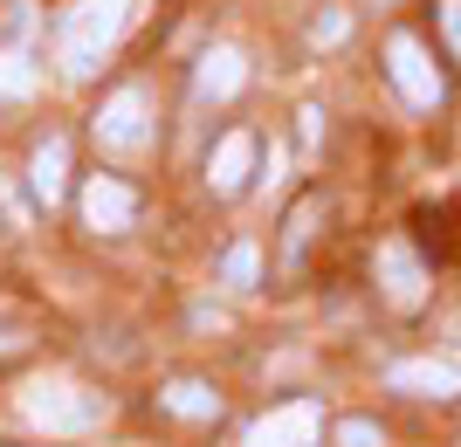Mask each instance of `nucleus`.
<instances>
[{
  "instance_id": "nucleus-5",
  "label": "nucleus",
  "mask_w": 461,
  "mask_h": 447,
  "mask_svg": "<svg viewBox=\"0 0 461 447\" xmlns=\"http://www.w3.org/2000/svg\"><path fill=\"white\" fill-rule=\"evenodd\" d=\"M372 275H379V296L393 303V310H420V303H427V282H434V275H427V262L413 255V241H400V234H393V241H379Z\"/></svg>"
},
{
  "instance_id": "nucleus-18",
  "label": "nucleus",
  "mask_w": 461,
  "mask_h": 447,
  "mask_svg": "<svg viewBox=\"0 0 461 447\" xmlns=\"http://www.w3.org/2000/svg\"><path fill=\"white\" fill-rule=\"evenodd\" d=\"M441 35H447V49H455V62H461V0H441Z\"/></svg>"
},
{
  "instance_id": "nucleus-7",
  "label": "nucleus",
  "mask_w": 461,
  "mask_h": 447,
  "mask_svg": "<svg viewBox=\"0 0 461 447\" xmlns=\"http://www.w3.org/2000/svg\"><path fill=\"white\" fill-rule=\"evenodd\" d=\"M131 220H138V193H131L117 173H96L90 186H83V228H96V234H124Z\"/></svg>"
},
{
  "instance_id": "nucleus-16",
  "label": "nucleus",
  "mask_w": 461,
  "mask_h": 447,
  "mask_svg": "<svg viewBox=\"0 0 461 447\" xmlns=\"http://www.w3.org/2000/svg\"><path fill=\"white\" fill-rule=\"evenodd\" d=\"M338 447H385L379 420H338Z\"/></svg>"
},
{
  "instance_id": "nucleus-12",
  "label": "nucleus",
  "mask_w": 461,
  "mask_h": 447,
  "mask_svg": "<svg viewBox=\"0 0 461 447\" xmlns=\"http://www.w3.org/2000/svg\"><path fill=\"white\" fill-rule=\"evenodd\" d=\"M158 407L179 413V420H221V392L207 379H173V386L158 392Z\"/></svg>"
},
{
  "instance_id": "nucleus-17",
  "label": "nucleus",
  "mask_w": 461,
  "mask_h": 447,
  "mask_svg": "<svg viewBox=\"0 0 461 447\" xmlns=\"http://www.w3.org/2000/svg\"><path fill=\"white\" fill-rule=\"evenodd\" d=\"M345 28H351V21L338 14V7H330V14H317V21H310V41H317V49H338V41H345Z\"/></svg>"
},
{
  "instance_id": "nucleus-6",
  "label": "nucleus",
  "mask_w": 461,
  "mask_h": 447,
  "mask_svg": "<svg viewBox=\"0 0 461 447\" xmlns=\"http://www.w3.org/2000/svg\"><path fill=\"white\" fill-rule=\"evenodd\" d=\"M249 447H324V407L317 399H283L249 427Z\"/></svg>"
},
{
  "instance_id": "nucleus-3",
  "label": "nucleus",
  "mask_w": 461,
  "mask_h": 447,
  "mask_svg": "<svg viewBox=\"0 0 461 447\" xmlns=\"http://www.w3.org/2000/svg\"><path fill=\"white\" fill-rule=\"evenodd\" d=\"M385 76H393V90H400L413 111H434V103L447 97V83H441V69H434V56H427V41L406 35V28L385 35Z\"/></svg>"
},
{
  "instance_id": "nucleus-4",
  "label": "nucleus",
  "mask_w": 461,
  "mask_h": 447,
  "mask_svg": "<svg viewBox=\"0 0 461 447\" xmlns=\"http://www.w3.org/2000/svg\"><path fill=\"white\" fill-rule=\"evenodd\" d=\"M21 407H28V420L49 434H90L96 427V413H104V399L83 386H69V379H41V386L21 392Z\"/></svg>"
},
{
  "instance_id": "nucleus-14",
  "label": "nucleus",
  "mask_w": 461,
  "mask_h": 447,
  "mask_svg": "<svg viewBox=\"0 0 461 447\" xmlns=\"http://www.w3.org/2000/svg\"><path fill=\"white\" fill-rule=\"evenodd\" d=\"M35 56L28 49H0V97H35Z\"/></svg>"
},
{
  "instance_id": "nucleus-10",
  "label": "nucleus",
  "mask_w": 461,
  "mask_h": 447,
  "mask_svg": "<svg viewBox=\"0 0 461 447\" xmlns=\"http://www.w3.org/2000/svg\"><path fill=\"white\" fill-rule=\"evenodd\" d=\"M241 83H249V56H241V49H207V56H200V69H193L200 103H228Z\"/></svg>"
},
{
  "instance_id": "nucleus-9",
  "label": "nucleus",
  "mask_w": 461,
  "mask_h": 447,
  "mask_svg": "<svg viewBox=\"0 0 461 447\" xmlns=\"http://www.w3.org/2000/svg\"><path fill=\"white\" fill-rule=\"evenodd\" d=\"M255 152H262V138H255V131H228V138L207 152V186H213L221 200L241 193V186H249V173H255Z\"/></svg>"
},
{
  "instance_id": "nucleus-1",
  "label": "nucleus",
  "mask_w": 461,
  "mask_h": 447,
  "mask_svg": "<svg viewBox=\"0 0 461 447\" xmlns=\"http://www.w3.org/2000/svg\"><path fill=\"white\" fill-rule=\"evenodd\" d=\"M124 21H131V0H77V7H62V21H56V62H62V76H90L96 62L117 49Z\"/></svg>"
},
{
  "instance_id": "nucleus-11",
  "label": "nucleus",
  "mask_w": 461,
  "mask_h": 447,
  "mask_svg": "<svg viewBox=\"0 0 461 447\" xmlns=\"http://www.w3.org/2000/svg\"><path fill=\"white\" fill-rule=\"evenodd\" d=\"M28 186H35L41 207H56L62 186H69V138H41L35 158H28Z\"/></svg>"
},
{
  "instance_id": "nucleus-13",
  "label": "nucleus",
  "mask_w": 461,
  "mask_h": 447,
  "mask_svg": "<svg viewBox=\"0 0 461 447\" xmlns=\"http://www.w3.org/2000/svg\"><path fill=\"white\" fill-rule=\"evenodd\" d=\"M317 214H324V193H303L283 220V262H303V241L317 234Z\"/></svg>"
},
{
  "instance_id": "nucleus-8",
  "label": "nucleus",
  "mask_w": 461,
  "mask_h": 447,
  "mask_svg": "<svg viewBox=\"0 0 461 447\" xmlns=\"http://www.w3.org/2000/svg\"><path fill=\"white\" fill-rule=\"evenodd\" d=\"M393 392H413V399H455L461 392V358H400L385 371Z\"/></svg>"
},
{
  "instance_id": "nucleus-2",
  "label": "nucleus",
  "mask_w": 461,
  "mask_h": 447,
  "mask_svg": "<svg viewBox=\"0 0 461 447\" xmlns=\"http://www.w3.org/2000/svg\"><path fill=\"white\" fill-rule=\"evenodd\" d=\"M90 131H96V145H104L111 158L145 152V145H152V97H145V83H117L111 97L96 103Z\"/></svg>"
},
{
  "instance_id": "nucleus-15",
  "label": "nucleus",
  "mask_w": 461,
  "mask_h": 447,
  "mask_svg": "<svg viewBox=\"0 0 461 447\" xmlns=\"http://www.w3.org/2000/svg\"><path fill=\"white\" fill-rule=\"evenodd\" d=\"M255 275H262V255H255V241H234V248L221 255V282H228V290H255Z\"/></svg>"
}]
</instances>
